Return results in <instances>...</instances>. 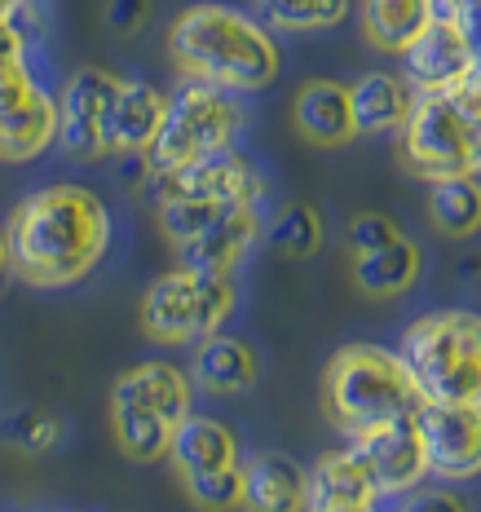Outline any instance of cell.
<instances>
[{"mask_svg": "<svg viewBox=\"0 0 481 512\" xmlns=\"http://www.w3.org/2000/svg\"><path fill=\"white\" fill-rule=\"evenodd\" d=\"M243 128H248V111H243L239 93L203 84V80H186L181 89L168 93L164 124H159V133H155L151 151L142 155V164L151 168V173L199 164V159H208V155L234 151Z\"/></svg>", "mask_w": 481, "mask_h": 512, "instance_id": "8992f818", "label": "cell"}, {"mask_svg": "<svg viewBox=\"0 0 481 512\" xmlns=\"http://www.w3.org/2000/svg\"><path fill=\"white\" fill-rule=\"evenodd\" d=\"M168 58L181 80H203L230 93H261L279 80L283 49L279 31L261 14H248L226 0L186 5L168 27Z\"/></svg>", "mask_w": 481, "mask_h": 512, "instance_id": "7a4b0ae2", "label": "cell"}, {"mask_svg": "<svg viewBox=\"0 0 481 512\" xmlns=\"http://www.w3.org/2000/svg\"><path fill=\"white\" fill-rule=\"evenodd\" d=\"M0 18L9 23H36V0H0Z\"/></svg>", "mask_w": 481, "mask_h": 512, "instance_id": "e575fe53", "label": "cell"}, {"mask_svg": "<svg viewBox=\"0 0 481 512\" xmlns=\"http://www.w3.org/2000/svg\"><path fill=\"white\" fill-rule=\"evenodd\" d=\"M429 455V477L437 482H473L481 477V398L473 402H424L415 411Z\"/></svg>", "mask_w": 481, "mask_h": 512, "instance_id": "8fae6325", "label": "cell"}, {"mask_svg": "<svg viewBox=\"0 0 481 512\" xmlns=\"http://www.w3.org/2000/svg\"><path fill=\"white\" fill-rule=\"evenodd\" d=\"M58 146V98L31 62L0 67V164H31Z\"/></svg>", "mask_w": 481, "mask_h": 512, "instance_id": "ba28073f", "label": "cell"}, {"mask_svg": "<svg viewBox=\"0 0 481 512\" xmlns=\"http://www.w3.org/2000/svg\"><path fill=\"white\" fill-rule=\"evenodd\" d=\"M402 76L411 80L415 93H446L477 76V53L468 40L464 23L451 9H437V18L402 53Z\"/></svg>", "mask_w": 481, "mask_h": 512, "instance_id": "4fadbf2b", "label": "cell"}, {"mask_svg": "<svg viewBox=\"0 0 481 512\" xmlns=\"http://www.w3.org/2000/svg\"><path fill=\"white\" fill-rule=\"evenodd\" d=\"M168 460H173L177 482H181V477L208 473V468L243 464L239 433H234L226 420H217V415L190 411L186 420H181L177 429H173V451H168Z\"/></svg>", "mask_w": 481, "mask_h": 512, "instance_id": "44dd1931", "label": "cell"}, {"mask_svg": "<svg viewBox=\"0 0 481 512\" xmlns=\"http://www.w3.org/2000/svg\"><path fill=\"white\" fill-rule=\"evenodd\" d=\"M181 486H186V495L195 499L199 508H243V464L181 477Z\"/></svg>", "mask_w": 481, "mask_h": 512, "instance_id": "f1b7e54d", "label": "cell"}, {"mask_svg": "<svg viewBox=\"0 0 481 512\" xmlns=\"http://www.w3.org/2000/svg\"><path fill=\"white\" fill-rule=\"evenodd\" d=\"M243 508L301 512L309 508V468L283 451H261L243 460Z\"/></svg>", "mask_w": 481, "mask_h": 512, "instance_id": "ac0fdd59", "label": "cell"}, {"mask_svg": "<svg viewBox=\"0 0 481 512\" xmlns=\"http://www.w3.org/2000/svg\"><path fill=\"white\" fill-rule=\"evenodd\" d=\"M349 446H354L358 460L367 464L380 499H406L415 486H424V477H429V455H424V437H420L415 415H398V420L371 424V429L349 437Z\"/></svg>", "mask_w": 481, "mask_h": 512, "instance_id": "7c38bea8", "label": "cell"}, {"mask_svg": "<svg viewBox=\"0 0 481 512\" xmlns=\"http://www.w3.org/2000/svg\"><path fill=\"white\" fill-rule=\"evenodd\" d=\"M420 407H424V393L398 349L354 340V345L331 354L323 371V415L336 433L354 437L362 429H371V424L415 415Z\"/></svg>", "mask_w": 481, "mask_h": 512, "instance_id": "3957f363", "label": "cell"}, {"mask_svg": "<svg viewBox=\"0 0 481 512\" xmlns=\"http://www.w3.org/2000/svg\"><path fill=\"white\" fill-rule=\"evenodd\" d=\"M292 120L296 133L314 146H349L358 137L354 120V98H349V84L340 80H309L301 84V93L292 98Z\"/></svg>", "mask_w": 481, "mask_h": 512, "instance_id": "2e32d148", "label": "cell"}, {"mask_svg": "<svg viewBox=\"0 0 481 512\" xmlns=\"http://www.w3.org/2000/svg\"><path fill=\"white\" fill-rule=\"evenodd\" d=\"M437 9H451L464 23L468 40H473V53H477V76H481V0H437Z\"/></svg>", "mask_w": 481, "mask_h": 512, "instance_id": "836d02e7", "label": "cell"}, {"mask_svg": "<svg viewBox=\"0 0 481 512\" xmlns=\"http://www.w3.org/2000/svg\"><path fill=\"white\" fill-rule=\"evenodd\" d=\"M9 270H14V256H9V234L0 230V279H5Z\"/></svg>", "mask_w": 481, "mask_h": 512, "instance_id": "d590c367", "label": "cell"}, {"mask_svg": "<svg viewBox=\"0 0 481 512\" xmlns=\"http://www.w3.org/2000/svg\"><path fill=\"white\" fill-rule=\"evenodd\" d=\"M124 76L106 67H80L71 71L58 93V146L76 164L111 155V111L120 98Z\"/></svg>", "mask_w": 481, "mask_h": 512, "instance_id": "9c48e42d", "label": "cell"}, {"mask_svg": "<svg viewBox=\"0 0 481 512\" xmlns=\"http://www.w3.org/2000/svg\"><path fill=\"white\" fill-rule=\"evenodd\" d=\"M420 274H424V252H420V243L406 239V234L384 243V248L354 252V265H349L354 287L362 296H376V301L411 292V287L420 283Z\"/></svg>", "mask_w": 481, "mask_h": 512, "instance_id": "603a6c76", "label": "cell"}, {"mask_svg": "<svg viewBox=\"0 0 481 512\" xmlns=\"http://www.w3.org/2000/svg\"><path fill=\"white\" fill-rule=\"evenodd\" d=\"M111 398H124V402H137V407L164 415L168 424L186 420L190 411H195V380H190V371L173 367V362L164 358H151V362H137V367H128L120 380H115Z\"/></svg>", "mask_w": 481, "mask_h": 512, "instance_id": "e0dca14e", "label": "cell"}, {"mask_svg": "<svg viewBox=\"0 0 481 512\" xmlns=\"http://www.w3.org/2000/svg\"><path fill=\"white\" fill-rule=\"evenodd\" d=\"M398 159L415 181L481 173V76L446 93H420L398 133Z\"/></svg>", "mask_w": 481, "mask_h": 512, "instance_id": "277c9868", "label": "cell"}, {"mask_svg": "<svg viewBox=\"0 0 481 512\" xmlns=\"http://www.w3.org/2000/svg\"><path fill=\"white\" fill-rule=\"evenodd\" d=\"M265 239H270V248L287 256V261H309V256H318L327 243L323 212L314 204H287L274 221H265Z\"/></svg>", "mask_w": 481, "mask_h": 512, "instance_id": "4316f807", "label": "cell"}, {"mask_svg": "<svg viewBox=\"0 0 481 512\" xmlns=\"http://www.w3.org/2000/svg\"><path fill=\"white\" fill-rule=\"evenodd\" d=\"M190 380L203 393H248L261 380V358H256L252 340L230 336V332H212L195 345L190 358Z\"/></svg>", "mask_w": 481, "mask_h": 512, "instance_id": "d6986e66", "label": "cell"}, {"mask_svg": "<svg viewBox=\"0 0 481 512\" xmlns=\"http://www.w3.org/2000/svg\"><path fill=\"white\" fill-rule=\"evenodd\" d=\"M398 354L406 358L424 402L481 398V314L477 309H433L406 323Z\"/></svg>", "mask_w": 481, "mask_h": 512, "instance_id": "5b68a950", "label": "cell"}, {"mask_svg": "<svg viewBox=\"0 0 481 512\" xmlns=\"http://www.w3.org/2000/svg\"><path fill=\"white\" fill-rule=\"evenodd\" d=\"M261 239H265L261 204H234L221 212L212 226H203L195 239L177 243V261L195 265V270H230L234 274Z\"/></svg>", "mask_w": 481, "mask_h": 512, "instance_id": "5bb4252c", "label": "cell"}, {"mask_svg": "<svg viewBox=\"0 0 481 512\" xmlns=\"http://www.w3.org/2000/svg\"><path fill=\"white\" fill-rule=\"evenodd\" d=\"M380 504V490L371 482L367 464L358 460L354 446L318 455L309 468V508L318 512H371Z\"/></svg>", "mask_w": 481, "mask_h": 512, "instance_id": "9a60e30c", "label": "cell"}, {"mask_svg": "<svg viewBox=\"0 0 481 512\" xmlns=\"http://www.w3.org/2000/svg\"><path fill=\"white\" fill-rule=\"evenodd\" d=\"M146 204H164V199H212V204H261L265 199V173L239 151L208 155L199 164L151 173L142 181Z\"/></svg>", "mask_w": 481, "mask_h": 512, "instance_id": "30bf717a", "label": "cell"}, {"mask_svg": "<svg viewBox=\"0 0 481 512\" xmlns=\"http://www.w3.org/2000/svg\"><path fill=\"white\" fill-rule=\"evenodd\" d=\"M111 433L120 442V451L137 464H159L173 451V424L124 398H111Z\"/></svg>", "mask_w": 481, "mask_h": 512, "instance_id": "484cf974", "label": "cell"}, {"mask_svg": "<svg viewBox=\"0 0 481 512\" xmlns=\"http://www.w3.org/2000/svg\"><path fill=\"white\" fill-rule=\"evenodd\" d=\"M393 239H402V226L389 212H362V217L349 221V252H371Z\"/></svg>", "mask_w": 481, "mask_h": 512, "instance_id": "4dcf8cb0", "label": "cell"}, {"mask_svg": "<svg viewBox=\"0 0 481 512\" xmlns=\"http://www.w3.org/2000/svg\"><path fill=\"white\" fill-rule=\"evenodd\" d=\"M437 18V0H358L362 40L380 53H398Z\"/></svg>", "mask_w": 481, "mask_h": 512, "instance_id": "cb8c5ba5", "label": "cell"}, {"mask_svg": "<svg viewBox=\"0 0 481 512\" xmlns=\"http://www.w3.org/2000/svg\"><path fill=\"white\" fill-rule=\"evenodd\" d=\"M168 111V93L151 80H124L120 98H115L111 111V155L124 159H142L151 151L159 124H164Z\"/></svg>", "mask_w": 481, "mask_h": 512, "instance_id": "7402d4cb", "label": "cell"}, {"mask_svg": "<svg viewBox=\"0 0 481 512\" xmlns=\"http://www.w3.org/2000/svg\"><path fill=\"white\" fill-rule=\"evenodd\" d=\"M146 18H151V0H111V5H106V27L120 31V36L142 31Z\"/></svg>", "mask_w": 481, "mask_h": 512, "instance_id": "1f68e13d", "label": "cell"}, {"mask_svg": "<svg viewBox=\"0 0 481 512\" xmlns=\"http://www.w3.org/2000/svg\"><path fill=\"white\" fill-rule=\"evenodd\" d=\"M9 446L14 451H23V455H45L58 446V437H62V420L53 411H18L14 420H9Z\"/></svg>", "mask_w": 481, "mask_h": 512, "instance_id": "f546056e", "label": "cell"}, {"mask_svg": "<svg viewBox=\"0 0 481 512\" xmlns=\"http://www.w3.org/2000/svg\"><path fill=\"white\" fill-rule=\"evenodd\" d=\"M239 309V283L230 270H195V265H177V270L159 274L142 296V332L155 345L181 349L199 345L203 336L221 332L230 314Z\"/></svg>", "mask_w": 481, "mask_h": 512, "instance_id": "52a82bcc", "label": "cell"}, {"mask_svg": "<svg viewBox=\"0 0 481 512\" xmlns=\"http://www.w3.org/2000/svg\"><path fill=\"white\" fill-rule=\"evenodd\" d=\"M349 98H354L358 137H384V133H402L420 93L411 89V80L402 71H367V76L349 84Z\"/></svg>", "mask_w": 481, "mask_h": 512, "instance_id": "ffe728a7", "label": "cell"}, {"mask_svg": "<svg viewBox=\"0 0 481 512\" xmlns=\"http://www.w3.org/2000/svg\"><path fill=\"white\" fill-rule=\"evenodd\" d=\"M5 234L18 279L40 292H58V287L84 283L106 261L115 221L98 190L53 181V186L31 190L14 208Z\"/></svg>", "mask_w": 481, "mask_h": 512, "instance_id": "6da1fadb", "label": "cell"}, {"mask_svg": "<svg viewBox=\"0 0 481 512\" xmlns=\"http://www.w3.org/2000/svg\"><path fill=\"white\" fill-rule=\"evenodd\" d=\"M252 5L274 31H287V36L327 31L349 18V0H252Z\"/></svg>", "mask_w": 481, "mask_h": 512, "instance_id": "83f0119b", "label": "cell"}, {"mask_svg": "<svg viewBox=\"0 0 481 512\" xmlns=\"http://www.w3.org/2000/svg\"><path fill=\"white\" fill-rule=\"evenodd\" d=\"M14 62H31V31L0 18V67H14Z\"/></svg>", "mask_w": 481, "mask_h": 512, "instance_id": "d6a6232c", "label": "cell"}, {"mask_svg": "<svg viewBox=\"0 0 481 512\" xmlns=\"http://www.w3.org/2000/svg\"><path fill=\"white\" fill-rule=\"evenodd\" d=\"M429 226L442 239H477L481 234V173L429 181Z\"/></svg>", "mask_w": 481, "mask_h": 512, "instance_id": "d4e9b609", "label": "cell"}]
</instances>
